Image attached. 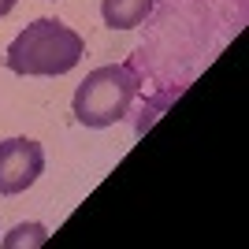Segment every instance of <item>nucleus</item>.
I'll use <instances>...</instances> for the list:
<instances>
[{
  "mask_svg": "<svg viewBox=\"0 0 249 249\" xmlns=\"http://www.w3.org/2000/svg\"><path fill=\"white\" fill-rule=\"evenodd\" d=\"M45 171V149L34 138L0 142V194H22Z\"/></svg>",
  "mask_w": 249,
  "mask_h": 249,
  "instance_id": "obj_3",
  "label": "nucleus"
},
{
  "mask_svg": "<svg viewBox=\"0 0 249 249\" xmlns=\"http://www.w3.org/2000/svg\"><path fill=\"white\" fill-rule=\"evenodd\" d=\"M86 52V41L60 19H34L26 30L8 45L4 52V67L15 74H67L78 67Z\"/></svg>",
  "mask_w": 249,
  "mask_h": 249,
  "instance_id": "obj_1",
  "label": "nucleus"
},
{
  "mask_svg": "<svg viewBox=\"0 0 249 249\" xmlns=\"http://www.w3.org/2000/svg\"><path fill=\"white\" fill-rule=\"evenodd\" d=\"M49 242V231L41 223H19V227L11 231L8 238H4V249H19V246H45Z\"/></svg>",
  "mask_w": 249,
  "mask_h": 249,
  "instance_id": "obj_5",
  "label": "nucleus"
},
{
  "mask_svg": "<svg viewBox=\"0 0 249 249\" xmlns=\"http://www.w3.org/2000/svg\"><path fill=\"white\" fill-rule=\"evenodd\" d=\"M149 11H153V0H104L101 4L104 26L112 30H134L149 19Z\"/></svg>",
  "mask_w": 249,
  "mask_h": 249,
  "instance_id": "obj_4",
  "label": "nucleus"
},
{
  "mask_svg": "<svg viewBox=\"0 0 249 249\" xmlns=\"http://www.w3.org/2000/svg\"><path fill=\"white\" fill-rule=\"evenodd\" d=\"M138 71L130 63H108V67H97V71L86 74V82L74 89V119L82 126H115L119 119H126L130 104L138 97Z\"/></svg>",
  "mask_w": 249,
  "mask_h": 249,
  "instance_id": "obj_2",
  "label": "nucleus"
},
{
  "mask_svg": "<svg viewBox=\"0 0 249 249\" xmlns=\"http://www.w3.org/2000/svg\"><path fill=\"white\" fill-rule=\"evenodd\" d=\"M15 4H19V0H0V19H4V15H8V11L15 8Z\"/></svg>",
  "mask_w": 249,
  "mask_h": 249,
  "instance_id": "obj_6",
  "label": "nucleus"
}]
</instances>
